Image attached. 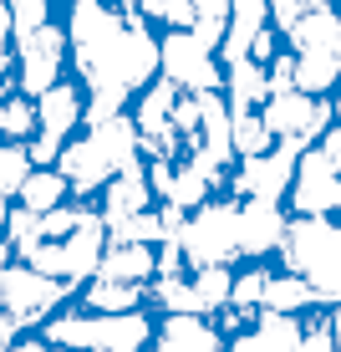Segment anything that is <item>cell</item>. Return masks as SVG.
I'll return each instance as SVG.
<instances>
[{
    "mask_svg": "<svg viewBox=\"0 0 341 352\" xmlns=\"http://www.w3.org/2000/svg\"><path fill=\"white\" fill-rule=\"evenodd\" d=\"M113 6L123 10V16H132V21H143V16H148V6H153V0H113Z\"/></svg>",
    "mask_w": 341,
    "mask_h": 352,
    "instance_id": "34",
    "label": "cell"
},
{
    "mask_svg": "<svg viewBox=\"0 0 341 352\" xmlns=\"http://www.w3.org/2000/svg\"><path fill=\"white\" fill-rule=\"evenodd\" d=\"M265 276H270V261H239L235 286H229V311L255 317V311L265 307Z\"/></svg>",
    "mask_w": 341,
    "mask_h": 352,
    "instance_id": "22",
    "label": "cell"
},
{
    "mask_svg": "<svg viewBox=\"0 0 341 352\" xmlns=\"http://www.w3.org/2000/svg\"><path fill=\"white\" fill-rule=\"evenodd\" d=\"M10 21H16V36L41 31L46 21H56V6L51 0H10Z\"/></svg>",
    "mask_w": 341,
    "mask_h": 352,
    "instance_id": "30",
    "label": "cell"
},
{
    "mask_svg": "<svg viewBox=\"0 0 341 352\" xmlns=\"http://www.w3.org/2000/svg\"><path fill=\"white\" fill-rule=\"evenodd\" d=\"M82 128H87V87L67 72L62 82H51V87L36 97V138L26 143L31 164H56L62 143L77 138Z\"/></svg>",
    "mask_w": 341,
    "mask_h": 352,
    "instance_id": "6",
    "label": "cell"
},
{
    "mask_svg": "<svg viewBox=\"0 0 341 352\" xmlns=\"http://www.w3.org/2000/svg\"><path fill=\"white\" fill-rule=\"evenodd\" d=\"M77 307H87V311H138V307H148V286L92 276L87 286H77Z\"/></svg>",
    "mask_w": 341,
    "mask_h": 352,
    "instance_id": "19",
    "label": "cell"
},
{
    "mask_svg": "<svg viewBox=\"0 0 341 352\" xmlns=\"http://www.w3.org/2000/svg\"><path fill=\"white\" fill-rule=\"evenodd\" d=\"M326 311H331V327H336V337H341V301H331Z\"/></svg>",
    "mask_w": 341,
    "mask_h": 352,
    "instance_id": "39",
    "label": "cell"
},
{
    "mask_svg": "<svg viewBox=\"0 0 341 352\" xmlns=\"http://www.w3.org/2000/svg\"><path fill=\"white\" fill-rule=\"evenodd\" d=\"M5 138H16V143L36 138V97H26V92L5 97Z\"/></svg>",
    "mask_w": 341,
    "mask_h": 352,
    "instance_id": "28",
    "label": "cell"
},
{
    "mask_svg": "<svg viewBox=\"0 0 341 352\" xmlns=\"http://www.w3.org/2000/svg\"><path fill=\"white\" fill-rule=\"evenodd\" d=\"M301 352H341V337H336L326 307H316V311L301 317Z\"/></svg>",
    "mask_w": 341,
    "mask_h": 352,
    "instance_id": "27",
    "label": "cell"
},
{
    "mask_svg": "<svg viewBox=\"0 0 341 352\" xmlns=\"http://www.w3.org/2000/svg\"><path fill=\"white\" fill-rule=\"evenodd\" d=\"M316 148L326 153V164H336V168H341V123H326V133L316 138Z\"/></svg>",
    "mask_w": 341,
    "mask_h": 352,
    "instance_id": "32",
    "label": "cell"
},
{
    "mask_svg": "<svg viewBox=\"0 0 341 352\" xmlns=\"http://www.w3.org/2000/svg\"><path fill=\"white\" fill-rule=\"evenodd\" d=\"M250 337L260 352H301V317H285V311H255L250 317Z\"/></svg>",
    "mask_w": 341,
    "mask_h": 352,
    "instance_id": "21",
    "label": "cell"
},
{
    "mask_svg": "<svg viewBox=\"0 0 341 352\" xmlns=\"http://www.w3.org/2000/svg\"><path fill=\"white\" fill-rule=\"evenodd\" d=\"M10 261H16V250H10L5 240H0V276H5V265H10Z\"/></svg>",
    "mask_w": 341,
    "mask_h": 352,
    "instance_id": "37",
    "label": "cell"
},
{
    "mask_svg": "<svg viewBox=\"0 0 341 352\" xmlns=\"http://www.w3.org/2000/svg\"><path fill=\"white\" fill-rule=\"evenodd\" d=\"M193 281V296H199V311L204 317H219L229 307V286H235V265H199L189 271Z\"/></svg>",
    "mask_w": 341,
    "mask_h": 352,
    "instance_id": "23",
    "label": "cell"
},
{
    "mask_svg": "<svg viewBox=\"0 0 341 352\" xmlns=\"http://www.w3.org/2000/svg\"><path fill=\"white\" fill-rule=\"evenodd\" d=\"M56 168H62V179L71 184V199H97V189H102L107 179L117 174L113 159L102 153V143H97L87 128H82L77 138L62 143V153H56Z\"/></svg>",
    "mask_w": 341,
    "mask_h": 352,
    "instance_id": "13",
    "label": "cell"
},
{
    "mask_svg": "<svg viewBox=\"0 0 341 352\" xmlns=\"http://www.w3.org/2000/svg\"><path fill=\"white\" fill-rule=\"evenodd\" d=\"M321 307L316 286L306 276L285 271L280 261H270V276H265V311H285V317H306V311Z\"/></svg>",
    "mask_w": 341,
    "mask_h": 352,
    "instance_id": "16",
    "label": "cell"
},
{
    "mask_svg": "<svg viewBox=\"0 0 341 352\" xmlns=\"http://www.w3.org/2000/svg\"><path fill=\"white\" fill-rule=\"evenodd\" d=\"M158 77L178 92H224V62L199 31H158Z\"/></svg>",
    "mask_w": 341,
    "mask_h": 352,
    "instance_id": "8",
    "label": "cell"
},
{
    "mask_svg": "<svg viewBox=\"0 0 341 352\" xmlns=\"http://www.w3.org/2000/svg\"><path fill=\"white\" fill-rule=\"evenodd\" d=\"M260 118L275 138H290V143H316L331 123V97H311L301 87H285V92H270L260 102Z\"/></svg>",
    "mask_w": 341,
    "mask_h": 352,
    "instance_id": "10",
    "label": "cell"
},
{
    "mask_svg": "<svg viewBox=\"0 0 341 352\" xmlns=\"http://www.w3.org/2000/svg\"><path fill=\"white\" fill-rule=\"evenodd\" d=\"M290 230V210L285 199H239V256L245 261H275L280 240Z\"/></svg>",
    "mask_w": 341,
    "mask_h": 352,
    "instance_id": "12",
    "label": "cell"
},
{
    "mask_svg": "<svg viewBox=\"0 0 341 352\" xmlns=\"http://www.w3.org/2000/svg\"><path fill=\"white\" fill-rule=\"evenodd\" d=\"M46 352H71V347H56V342H46Z\"/></svg>",
    "mask_w": 341,
    "mask_h": 352,
    "instance_id": "42",
    "label": "cell"
},
{
    "mask_svg": "<svg viewBox=\"0 0 341 352\" xmlns=\"http://www.w3.org/2000/svg\"><path fill=\"white\" fill-rule=\"evenodd\" d=\"M67 199H71V184L62 179V168L36 164L31 174L21 179V189H16L10 204H21V210H31V214H46V210H56V204H67Z\"/></svg>",
    "mask_w": 341,
    "mask_h": 352,
    "instance_id": "18",
    "label": "cell"
},
{
    "mask_svg": "<svg viewBox=\"0 0 341 352\" xmlns=\"http://www.w3.org/2000/svg\"><path fill=\"white\" fill-rule=\"evenodd\" d=\"M285 271L306 276L321 296V307L341 301V214H290V230L280 240Z\"/></svg>",
    "mask_w": 341,
    "mask_h": 352,
    "instance_id": "3",
    "label": "cell"
},
{
    "mask_svg": "<svg viewBox=\"0 0 341 352\" xmlns=\"http://www.w3.org/2000/svg\"><path fill=\"white\" fill-rule=\"evenodd\" d=\"M10 92H16V82L0 77V138H5V97H10Z\"/></svg>",
    "mask_w": 341,
    "mask_h": 352,
    "instance_id": "36",
    "label": "cell"
},
{
    "mask_svg": "<svg viewBox=\"0 0 341 352\" xmlns=\"http://www.w3.org/2000/svg\"><path fill=\"white\" fill-rule=\"evenodd\" d=\"M0 77H10V52H0Z\"/></svg>",
    "mask_w": 341,
    "mask_h": 352,
    "instance_id": "41",
    "label": "cell"
},
{
    "mask_svg": "<svg viewBox=\"0 0 341 352\" xmlns=\"http://www.w3.org/2000/svg\"><path fill=\"white\" fill-rule=\"evenodd\" d=\"M331 123H341V87L331 92Z\"/></svg>",
    "mask_w": 341,
    "mask_h": 352,
    "instance_id": "40",
    "label": "cell"
},
{
    "mask_svg": "<svg viewBox=\"0 0 341 352\" xmlns=\"http://www.w3.org/2000/svg\"><path fill=\"white\" fill-rule=\"evenodd\" d=\"M16 337H21V327H16V322H10V317H5V311H0V352H5L10 342H16Z\"/></svg>",
    "mask_w": 341,
    "mask_h": 352,
    "instance_id": "35",
    "label": "cell"
},
{
    "mask_svg": "<svg viewBox=\"0 0 341 352\" xmlns=\"http://www.w3.org/2000/svg\"><path fill=\"white\" fill-rule=\"evenodd\" d=\"M143 21L153 31H193V0H153Z\"/></svg>",
    "mask_w": 341,
    "mask_h": 352,
    "instance_id": "29",
    "label": "cell"
},
{
    "mask_svg": "<svg viewBox=\"0 0 341 352\" xmlns=\"http://www.w3.org/2000/svg\"><path fill=\"white\" fill-rule=\"evenodd\" d=\"M31 148L26 143H16V138H0V199H16V189H21V179L31 174Z\"/></svg>",
    "mask_w": 341,
    "mask_h": 352,
    "instance_id": "26",
    "label": "cell"
},
{
    "mask_svg": "<svg viewBox=\"0 0 341 352\" xmlns=\"http://www.w3.org/2000/svg\"><path fill=\"white\" fill-rule=\"evenodd\" d=\"M16 41V21H10V0H0V52H10Z\"/></svg>",
    "mask_w": 341,
    "mask_h": 352,
    "instance_id": "33",
    "label": "cell"
},
{
    "mask_svg": "<svg viewBox=\"0 0 341 352\" xmlns=\"http://www.w3.org/2000/svg\"><path fill=\"white\" fill-rule=\"evenodd\" d=\"M265 97H270V77H265V67L255 62V56L224 67V102H229V113H260Z\"/></svg>",
    "mask_w": 341,
    "mask_h": 352,
    "instance_id": "17",
    "label": "cell"
},
{
    "mask_svg": "<svg viewBox=\"0 0 341 352\" xmlns=\"http://www.w3.org/2000/svg\"><path fill=\"white\" fill-rule=\"evenodd\" d=\"M97 214H102V225L113 230V225H123L132 220V214H143V210H153L158 204V194L148 189V174L143 168H123V174H113L102 189H97Z\"/></svg>",
    "mask_w": 341,
    "mask_h": 352,
    "instance_id": "14",
    "label": "cell"
},
{
    "mask_svg": "<svg viewBox=\"0 0 341 352\" xmlns=\"http://www.w3.org/2000/svg\"><path fill=\"white\" fill-rule=\"evenodd\" d=\"M143 352H224V332L214 317H158L153 342Z\"/></svg>",
    "mask_w": 341,
    "mask_h": 352,
    "instance_id": "15",
    "label": "cell"
},
{
    "mask_svg": "<svg viewBox=\"0 0 341 352\" xmlns=\"http://www.w3.org/2000/svg\"><path fill=\"white\" fill-rule=\"evenodd\" d=\"M229 143H235V159H255V153H265L275 143V133L265 128L260 113H235V123H229Z\"/></svg>",
    "mask_w": 341,
    "mask_h": 352,
    "instance_id": "24",
    "label": "cell"
},
{
    "mask_svg": "<svg viewBox=\"0 0 341 352\" xmlns=\"http://www.w3.org/2000/svg\"><path fill=\"white\" fill-rule=\"evenodd\" d=\"M71 296H77V291H71L67 281L41 276V271L26 265V261H10L5 276H0V311H5L21 332H41V322L56 317Z\"/></svg>",
    "mask_w": 341,
    "mask_h": 352,
    "instance_id": "7",
    "label": "cell"
},
{
    "mask_svg": "<svg viewBox=\"0 0 341 352\" xmlns=\"http://www.w3.org/2000/svg\"><path fill=\"white\" fill-rule=\"evenodd\" d=\"M5 220H10V199H0V240H5Z\"/></svg>",
    "mask_w": 341,
    "mask_h": 352,
    "instance_id": "38",
    "label": "cell"
},
{
    "mask_svg": "<svg viewBox=\"0 0 341 352\" xmlns=\"http://www.w3.org/2000/svg\"><path fill=\"white\" fill-rule=\"evenodd\" d=\"M178 250H184V265L199 271V265H239V199L235 194H214L199 210L184 214L178 225Z\"/></svg>",
    "mask_w": 341,
    "mask_h": 352,
    "instance_id": "4",
    "label": "cell"
},
{
    "mask_svg": "<svg viewBox=\"0 0 341 352\" xmlns=\"http://www.w3.org/2000/svg\"><path fill=\"white\" fill-rule=\"evenodd\" d=\"M153 327H158V317L148 307H138V311H87L71 296L56 317L41 322V337L56 342V347H71V352H143L153 342Z\"/></svg>",
    "mask_w": 341,
    "mask_h": 352,
    "instance_id": "2",
    "label": "cell"
},
{
    "mask_svg": "<svg viewBox=\"0 0 341 352\" xmlns=\"http://www.w3.org/2000/svg\"><path fill=\"white\" fill-rule=\"evenodd\" d=\"M97 276L148 286L158 276V245H113V240H107V256H102V265H97Z\"/></svg>",
    "mask_w": 341,
    "mask_h": 352,
    "instance_id": "20",
    "label": "cell"
},
{
    "mask_svg": "<svg viewBox=\"0 0 341 352\" xmlns=\"http://www.w3.org/2000/svg\"><path fill=\"white\" fill-rule=\"evenodd\" d=\"M41 214L21 210V204H10V220H5V245L16 250V261H31V250L41 245Z\"/></svg>",
    "mask_w": 341,
    "mask_h": 352,
    "instance_id": "25",
    "label": "cell"
},
{
    "mask_svg": "<svg viewBox=\"0 0 341 352\" xmlns=\"http://www.w3.org/2000/svg\"><path fill=\"white\" fill-rule=\"evenodd\" d=\"M306 143H290V138H275L265 153H255V159H239L229 168V184L224 194H235V199H285L290 194V179H296V159Z\"/></svg>",
    "mask_w": 341,
    "mask_h": 352,
    "instance_id": "9",
    "label": "cell"
},
{
    "mask_svg": "<svg viewBox=\"0 0 341 352\" xmlns=\"http://www.w3.org/2000/svg\"><path fill=\"white\" fill-rule=\"evenodd\" d=\"M67 72H71V41H67L62 16L46 21L41 31H26V36L10 41V82H16V92L41 97L51 82H62Z\"/></svg>",
    "mask_w": 341,
    "mask_h": 352,
    "instance_id": "5",
    "label": "cell"
},
{
    "mask_svg": "<svg viewBox=\"0 0 341 352\" xmlns=\"http://www.w3.org/2000/svg\"><path fill=\"white\" fill-rule=\"evenodd\" d=\"M62 26L71 41V77L87 87V123L128 113V102L158 77V31L123 16L113 0H71Z\"/></svg>",
    "mask_w": 341,
    "mask_h": 352,
    "instance_id": "1",
    "label": "cell"
},
{
    "mask_svg": "<svg viewBox=\"0 0 341 352\" xmlns=\"http://www.w3.org/2000/svg\"><path fill=\"white\" fill-rule=\"evenodd\" d=\"M224 16H229V0H193V26L219 31V41H224Z\"/></svg>",
    "mask_w": 341,
    "mask_h": 352,
    "instance_id": "31",
    "label": "cell"
},
{
    "mask_svg": "<svg viewBox=\"0 0 341 352\" xmlns=\"http://www.w3.org/2000/svg\"><path fill=\"white\" fill-rule=\"evenodd\" d=\"M290 214H341V168L326 164V153L306 143L296 159V179H290L285 194Z\"/></svg>",
    "mask_w": 341,
    "mask_h": 352,
    "instance_id": "11",
    "label": "cell"
}]
</instances>
